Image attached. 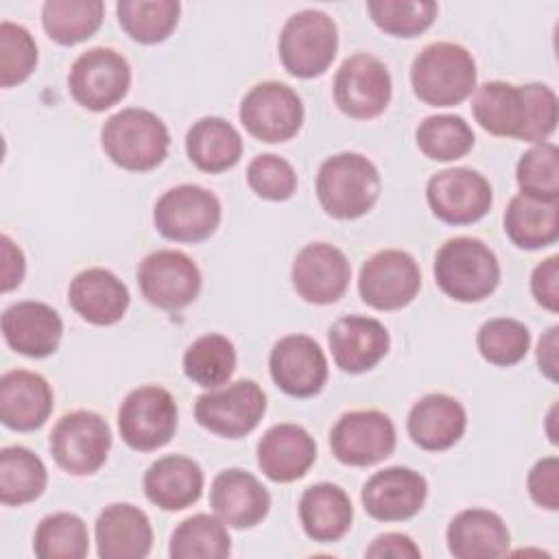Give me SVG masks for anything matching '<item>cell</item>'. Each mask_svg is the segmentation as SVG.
<instances>
[{
    "label": "cell",
    "instance_id": "15",
    "mask_svg": "<svg viewBox=\"0 0 559 559\" xmlns=\"http://www.w3.org/2000/svg\"><path fill=\"white\" fill-rule=\"evenodd\" d=\"M421 288V271L415 258L402 249L373 253L358 273V295L373 310H400Z\"/></svg>",
    "mask_w": 559,
    "mask_h": 559
},
{
    "label": "cell",
    "instance_id": "41",
    "mask_svg": "<svg viewBox=\"0 0 559 559\" xmlns=\"http://www.w3.org/2000/svg\"><path fill=\"white\" fill-rule=\"evenodd\" d=\"M476 347L489 365L513 367L528 354L531 332L518 319L496 317L478 328Z\"/></svg>",
    "mask_w": 559,
    "mask_h": 559
},
{
    "label": "cell",
    "instance_id": "50",
    "mask_svg": "<svg viewBox=\"0 0 559 559\" xmlns=\"http://www.w3.org/2000/svg\"><path fill=\"white\" fill-rule=\"evenodd\" d=\"M0 242H2L0 245L2 247V290L9 293L22 284L26 262H24L22 249L7 234L0 238Z\"/></svg>",
    "mask_w": 559,
    "mask_h": 559
},
{
    "label": "cell",
    "instance_id": "19",
    "mask_svg": "<svg viewBox=\"0 0 559 559\" xmlns=\"http://www.w3.org/2000/svg\"><path fill=\"white\" fill-rule=\"evenodd\" d=\"M426 478L402 465L376 472L360 491V502L367 515L378 522H404L417 515L426 502Z\"/></svg>",
    "mask_w": 559,
    "mask_h": 559
},
{
    "label": "cell",
    "instance_id": "29",
    "mask_svg": "<svg viewBox=\"0 0 559 559\" xmlns=\"http://www.w3.org/2000/svg\"><path fill=\"white\" fill-rule=\"evenodd\" d=\"M445 542L456 559H493L509 552L511 535L498 513L465 509L450 520Z\"/></svg>",
    "mask_w": 559,
    "mask_h": 559
},
{
    "label": "cell",
    "instance_id": "11",
    "mask_svg": "<svg viewBox=\"0 0 559 559\" xmlns=\"http://www.w3.org/2000/svg\"><path fill=\"white\" fill-rule=\"evenodd\" d=\"M238 118L249 135L277 144L297 135L304 124V105L286 83L262 81L242 96Z\"/></svg>",
    "mask_w": 559,
    "mask_h": 559
},
{
    "label": "cell",
    "instance_id": "20",
    "mask_svg": "<svg viewBox=\"0 0 559 559\" xmlns=\"http://www.w3.org/2000/svg\"><path fill=\"white\" fill-rule=\"evenodd\" d=\"M328 345L341 371L365 373L386 356L391 336L378 319L349 314L330 325Z\"/></svg>",
    "mask_w": 559,
    "mask_h": 559
},
{
    "label": "cell",
    "instance_id": "39",
    "mask_svg": "<svg viewBox=\"0 0 559 559\" xmlns=\"http://www.w3.org/2000/svg\"><path fill=\"white\" fill-rule=\"evenodd\" d=\"M419 151L432 162H454L465 157L476 138L463 116L435 114L419 122L415 131Z\"/></svg>",
    "mask_w": 559,
    "mask_h": 559
},
{
    "label": "cell",
    "instance_id": "51",
    "mask_svg": "<svg viewBox=\"0 0 559 559\" xmlns=\"http://www.w3.org/2000/svg\"><path fill=\"white\" fill-rule=\"evenodd\" d=\"M559 325H550L544 334H542V338H539V343H537V365H539V371L548 378V380H552V382H557V347H559Z\"/></svg>",
    "mask_w": 559,
    "mask_h": 559
},
{
    "label": "cell",
    "instance_id": "40",
    "mask_svg": "<svg viewBox=\"0 0 559 559\" xmlns=\"http://www.w3.org/2000/svg\"><path fill=\"white\" fill-rule=\"evenodd\" d=\"M87 550V526L76 513H50L35 528L33 552L39 559H83Z\"/></svg>",
    "mask_w": 559,
    "mask_h": 559
},
{
    "label": "cell",
    "instance_id": "17",
    "mask_svg": "<svg viewBox=\"0 0 559 559\" xmlns=\"http://www.w3.org/2000/svg\"><path fill=\"white\" fill-rule=\"evenodd\" d=\"M269 373L290 397H312L328 382V360L321 345L308 334L282 336L269 354Z\"/></svg>",
    "mask_w": 559,
    "mask_h": 559
},
{
    "label": "cell",
    "instance_id": "36",
    "mask_svg": "<svg viewBox=\"0 0 559 559\" xmlns=\"http://www.w3.org/2000/svg\"><path fill=\"white\" fill-rule=\"evenodd\" d=\"M231 552V537L218 515L197 513L179 522L170 535L173 559H223Z\"/></svg>",
    "mask_w": 559,
    "mask_h": 559
},
{
    "label": "cell",
    "instance_id": "49",
    "mask_svg": "<svg viewBox=\"0 0 559 559\" xmlns=\"http://www.w3.org/2000/svg\"><path fill=\"white\" fill-rule=\"evenodd\" d=\"M371 559H419V546L404 533H382L365 550Z\"/></svg>",
    "mask_w": 559,
    "mask_h": 559
},
{
    "label": "cell",
    "instance_id": "31",
    "mask_svg": "<svg viewBox=\"0 0 559 559\" xmlns=\"http://www.w3.org/2000/svg\"><path fill=\"white\" fill-rule=\"evenodd\" d=\"M188 159L203 173L216 175L234 168L242 157L238 129L221 116L199 118L186 133Z\"/></svg>",
    "mask_w": 559,
    "mask_h": 559
},
{
    "label": "cell",
    "instance_id": "6",
    "mask_svg": "<svg viewBox=\"0 0 559 559\" xmlns=\"http://www.w3.org/2000/svg\"><path fill=\"white\" fill-rule=\"evenodd\" d=\"M50 454L70 476L96 474L111 450V428L94 411H72L57 419L50 430Z\"/></svg>",
    "mask_w": 559,
    "mask_h": 559
},
{
    "label": "cell",
    "instance_id": "9",
    "mask_svg": "<svg viewBox=\"0 0 559 559\" xmlns=\"http://www.w3.org/2000/svg\"><path fill=\"white\" fill-rule=\"evenodd\" d=\"M131 87V66L114 48L96 46L81 52L70 66L68 90L87 111H105L118 105Z\"/></svg>",
    "mask_w": 559,
    "mask_h": 559
},
{
    "label": "cell",
    "instance_id": "7",
    "mask_svg": "<svg viewBox=\"0 0 559 559\" xmlns=\"http://www.w3.org/2000/svg\"><path fill=\"white\" fill-rule=\"evenodd\" d=\"M218 197L197 183H181L166 190L153 207L155 229L173 242H203L221 225Z\"/></svg>",
    "mask_w": 559,
    "mask_h": 559
},
{
    "label": "cell",
    "instance_id": "33",
    "mask_svg": "<svg viewBox=\"0 0 559 559\" xmlns=\"http://www.w3.org/2000/svg\"><path fill=\"white\" fill-rule=\"evenodd\" d=\"M504 234L526 251L555 245L559 238V201L515 194L504 210Z\"/></svg>",
    "mask_w": 559,
    "mask_h": 559
},
{
    "label": "cell",
    "instance_id": "37",
    "mask_svg": "<svg viewBox=\"0 0 559 559\" xmlns=\"http://www.w3.org/2000/svg\"><path fill=\"white\" fill-rule=\"evenodd\" d=\"M181 4L177 0H120L116 15L122 31L138 44H159L177 28Z\"/></svg>",
    "mask_w": 559,
    "mask_h": 559
},
{
    "label": "cell",
    "instance_id": "16",
    "mask_svg": "<svg viewBox=\"0 0 559 559\" xmlns=\"http://www.w3.org/2000/svg\"><path fill=\"white\" fill-rule=\"evenodd\" d=\"M426 201L439 221L448 225H472L489 212L493 192L478 170L456 166L439 170L428 179Z\"/></svg>",
    "mask_w": 559,
    "mask_h": 559
},
{
    "label": "cell",
    "instance_id": "25",
    "mask_svg": "<svg viewBox=\"0 0 559 559\" xmlns=\"http://www.w3.org/2000/svg\"><path fill=\"white\" fill-rule=\"evenodd\" d=\"M467 428V413L459 400L448 393H428L417 400L406 419L408 437L428 452L450 450L461 441Z\"/></svg>",
    "mask_w": 559,
    "mask_h": 559
},
{
    "label": "cell",
    "instance_id": "28",
    "mask_svg": "<svg viewBox=\"0 0 559 559\" xmlns=\"http://www.w3.org/2000/svg\"><path fill=\"white\" fill-rule=\"evenodd\" d=\"M203 469L183 454H166L144 472V493L162 511L192 507L203 493Z\"/></svg>",
    "mask_w": 559,
    "mask_h": 559
},
{
    "label": "cell",
    "instance_id": "14",
    "mask_svg": "<svg viewBox=\"0 0 559 559\" xmlns=\"http://www.w3.org/2000/svg\"><path fill=\"white\" fill-rule=\"evenodd\" d=\"M142 297L159 310H181L201 293V271L190 255L177 249H157L138 264Z\"/></svg>",
    "mask_w": 559,
    "mask_h": 559
},
{
    "label": "cell",
    "instance_id": "13",
    "mask_svg": "<svg viewBox=\"0 0 559 559\" xmlns=\"http://www.w3.org/2000/svg\"><path fill=\"white\" fill-rule=\"evenodd\" d=\"M332 92L336 107L345 116L371 120L389 107L393 83L386 66L378 57L356 52L338 66Z\"/></svg>",
    "mask_w": 559,
    "mask_h": 559
},
{
    "label": "cell",
    "instance_id": "30",
    "mask_svg": "<svg viewBox=\"0 0 559 559\" xmlns=\"http://www.w3.org/2000/svg\"><path fill=\"white\" fill-rule=\"evenodd\" d=\"M299 520L310 539L332 544L343 539L352 528L354 507L345 489L338 485L317 483L299 498Z\"/></svg>",
    "mask_w": 559,
    "mask_h": 559
},
{
    "label": "cell",
    "instance_id": "42",
    "mask_svg": "<svg viewBox=\"0 0 559 559\" xmlns=\"http://www.w3.org/2000/svg\"><path fill=\"white\" fill-rule=\"evenodd\" d=\"M371 22L393 37H417L428 31L437 17L432 0H371L367 2Z\"/></svg>",
    "mask_w": 559,
    "mask_h": 559
},
{
    "label": "cell",
    "instance_id": "45",
    "mask_svg": "<svg viewBox=\"0 0 559 559\" xmlns=\"http://www.w3.org/2000/svg\"><path fill=\"white\" fill-rule=\"evenodd\" d=\"M247 183L260 199L286 201L297 190V173L284 157L262 153L249 162Z\"/></svg>",
    "mask_w": 559,
    "mask_h": 559
},
{
    "label": "cell",
    "instance_id": "8",
    "mask_svg": "<svg viewBox=\"0 0 559 559\" xmlns=\"http://www.w3.org/2000/svg\"><path fill=\"white\" fill-rule=\"evenodd\" d=\"M179 408L170 391L157 384H142L127 393L118 408L122 441L138 452L164 448L177 430Z\"/></svg>",
    "mask_w": 559,
    "mask_h": 559
},
{
    "label": "cell",
    "instance_id": "32",
    "mask_svg": "<svg viewBox=\"0 0 559 559\" xmlns=\"http://www.w3.org/2000/svg\"><path fill=\"white\" fill-rule=\"evenodd\" d=\"M474 120L491 135L522 140L526 124V100L522 85L487 81L474 90Z\"/></svg>",
    "mask_w": 559,
    "mask_h": 559
},
{
    "label": "cell",
    "instance_id": "22",
    "mask_svg": "<svg viewBox=\"0 0 559 559\" xmlns=\"http://www.w3.org/2000/svg\"><path fill=\"white\" fill-rule=\"evenodd\" d=\"M210 507L227 526L253 528L269 515L271 496L251 472L229 467L214 476Z\"/></svg>",
    "mask_w": 559,
    "mask_h": 559
},
{
    "label": "cell",
    "instance_id": "10",
    "mask_svg": "<svg viewBox=\"0 0 559 559\" xmlns=\"http://www.w3.org/2000/svg\"><path fill=\"white\" fill-rule=\"evenodd\" d=\"M266 413V395L253 380H236L207 389L194 402V419L201 428L225 437L240 439L249 435Z\"/></svg>",
    "mask_w": 559,
    "mask_h": 559
},
{
    "label": "cell",
    "instance_id": "5",
    "mask_svg": "<svg viewBox=\"0 0 559 559\" xmlns=\"http://www.w3.org/2000/svg\"><path fill=\"white\" fill-rule=\"evenodd\" d=\"M277 50L288 74L297 79H314L323 74L336 57V22L319 9L297 11L284 22Z\"/></svg>",
    "mask_w": 559,
    "mask_h": 559
},
{
    "label": "cell",
    "instance_id": "23",
    "mask_svg": "<svg viewBox=\"0 0 559 559\" xmlns=\"http://www.w3.org/2000/svg\"><path fill=\"white\" fill-rule=\"evenodd\" d=\"M258 467L273 483H293L317 461V443L299 424H275L258 441Z\"/></svg>",
    "mask_w": 559,
    "mask_h": 559
},
{
    "label": "cell",
    "instance_id": "24",
    "mask_svg": "<svg viewBox=\"0 0 559 559\" xmlns=\"http://www.w3.org/2000/svg\"><path fill=\"white\" fill-rule=\"evenodd\" d=\"M52 413L48 380L28 369H11L0 378V419L7 428L31 432L46 424Z\"/></svg>",
    "mask_w": 559,
    "mask_h": 559
},
{
    "label": "cell",
    "instance_id": "1",
    "mask_svg": "<svg viewBox=\"0 0 559 559\" xmlns=\"http://www.w3.org/2000/svg\"><path fill=\"white\" fill-rule=\"evenodd\" d=\"M380 173L360 153L343 151L328 157L317 173L314 190L323 212L338 221L365 216L380 197Z\"/></svg>",
    "mask_w": 559,
    "mask_h": 559
},
{
    "label": "cell",
    "instance_id": "34",
    "mask_svg": "<svg viewBox=\"0 0 559 559\" xmlns=\"http://www.w3.org/2000/svg\"><path fill=\"white\" fill-rule=\"evenodd\" d=\"M48 483L44 461L24 445H7L0 450V502L20 507L37 500Z\"/></svg>",
    "mask_w": 559,
    "mask_h": 559
},
{
    "label": "cell",
    "instance_id": "44",
    "mask_svg": "<svg viewBox=\"0 0 559 559\" xmlns=\"http://www.w3.org/2000/svg\"><path fill=\"white\" fill-rule=\"evenodd\" d=\"M37 66V44L22 26L4 20L0 24V85L24 83Z\"/></svg>",
    "mask_w": 559,
    "mask_h": 559
},
{
    "label": "cell",
    "instance_id": "3",
    "mask_svg": "<svg viewBox=\"0 0 559 559\" xmlns=\"http://www.w3.org/2000/svg\"><path fill=\"white\" fill-rule=\"evenodd\" d=\"M432 273L441 293L463 304L487 299L500 282L496 253L474 236L445 240L435 253Z\"/></svg>",
    "mask_w": 559,
    "mask_h": 559
},
{
    "label": "cell",
    "instance_id": "21",
    "mask_svg": "<svg viewBox=\"0 0 559 559\" xmlns=\"http://www.w3.org/2000/svg\"><path fill=\"white\" fill-rule=\"evenodd\" d=\"M63 334L59 312L44 301H15L2 312L7 345L28 358H46L57 352Z\"/></svg>",
    "mask_w": 559,
    "mask_h": 559
},
{
    "label": "cell",
    "instance_id": "47",
    "mask_svg": "<svg viewBox=\"0 0 559 559\" xmlns=\"http://www.w3.org/2000/svg\"><path fill=\"white\" fill-rule=\"evenodd\" d=\"M528 496L531 500L546 509L557 511L559 509V459L557 456H544L539 459L526 478Z\"/></svg>",
    "mask_w": 559,
    "mask_h": 559
},
{
    "label": "cell",
    "instance_id": "2",
    "mask_svg": "<svg viewBox=\"0 0 559 559\" xmlns=\"http://www.w3.org/2000/svg\"><path fill=\"white\" fill-rule=\"evenodd\" d=\"M476 61L454 41H432L419 50L411 66L415 96L430 107L461 105L476 90Z\"/></svg>",
    "mask_w": 559,
    "mask_h": 559
},
{
    "label": "cell",
    "instance_id": "43",
    "mask_svg": "<svg viewBox=\"0 0 559 559\" xmlns=\"http://www.w3.org/2000/svg\"><path fill=\"white\" fill-rule=\"evenodd\" d=\"M515 181L520 194L559 201V151L552 142L533 144L515 166Z\"/></svg>",
    "mask_w": 559,
    "mask_h": 559
},
{
    "label": "cell",
    "instance_id": "27",
    "mask_svg": "<svg viewBox=\"0 0 559 559\" xmlns=\"http://www.w3.org/2000/svg\"><path fill=\"white\" fill-rule=\"evenodd\" d=\"M72 310L92 325H114L129 308V288L109 269L92 266L76 273L68 286Z\"/></svg>",
    "mask_w": 559,
    "mask_h": 559
},
{
    "label": "cell",
    "instance_id": "35",
    "mask_svg": "<svg viewBox=\"0 0 559 559\" xmlns=\"http://www.w3.org/2000/svg\"><path fill=\"white\" fill-rule=\"evenodd\" d=\"M103 15L105 4L100 0H48L41 7L44 31L61 46L90 39L100 28Z\"/></svg>",
    "mask_w": 559,
    "mask_h": 559
},
{
    "label": "cell",
    "instance_id": "4",
    "mask_svg": "<svg viewBox=\"0 0 559 559\" xmlns=\"http://www.w3.org/2000/svg\"><path fill=\"white\" fill-rule=\"evenodd\" d=\"M100 146L116 166L131 173H146L166 159L170 133L157 114L142 107H127L105 120Z\"/></svg>",
    "mask_w": 559,
    "mask_h": 559
},
{
    "label": "cell",
    "instance_id": "46",
    "mask_svg": "<svg viewBox=\"0 0 559 559\" xmlns=\"http://www.w3.org/2000/svg\"><path fill=\"white\" fill-rule=\"evenodd\" d=\"M522 90L526 100V124L522 142H546L557 129V94L546 83H526Z\"/></svg>",
    "mask_w": 559,
    "mask_h": 559
},
{
    "label": "cell",
    "instance_id": "18",
    "mask_svg": "<svg viewBox=\"0 0 559 559\" xmlns=\"http://www.w3.org/2000/svg\"><path fill=\"white\" fill-rule=\"evenodd\" d=\"M352 277L347 255L330 242H310L293 260L290 280L295 293L314 306L338 301Z\"/></svg>",
    "mask_w": 559,
    "mask_h": 559
},
{
    "label": "cell",
    "instance_id": "26",
    "mask_svg": "<svg viewBox=\"0 0 559 559\" xmlns=\"http://www.w3.org/2000/svg\"><path fill=\"white\" fill-rule=\"evenodd\" d=\"M94 535L100 559H142L153 546L148 515L129 502L105 507L96 518Z\"/></svg>",
    "mask_w": 559,
    "mask_h": 559
},
{
    "label": "cell",
    "instance_id": "48",
    "mask_svg": "<svg viewBox=\"0 0 559 559\" xmlns=\"http://www.w3.org/2000/svg\"><path fill=\"white\" fill-rule=\"evenodd\" d=\"M531 293L542 308L559 312V255H550L533 269Z\"/></svg>",
    "mask_w": 559,
    "mask_h": 559
},
{
    "label": "cell",
    "instance_id": "12",
    "mask_svg": "<svg viewBox=\"0 0 559 559\" xmlns=\"http://www.w3.org/2000/svg\"><path fill=\"white\" fill-rule=\"evenodd\" d=\"M397 435L391 417L382 411H347L330 430V450L334 459L352 467H369L389 459Z\"/></svg>",
    "mask_w": 559,
    "mask_h": 559
},
{
    "label": "cell",
    "instance_id": "38",
    "mask_svg": "<svg viewBox=\"0 0 559 559\" xmlns=\"http://www.w3.org/2000/svg\"><path fill=\"white\" fill-rule=\"evenodd\" d=\"M236 371L234 343L216 332L203 334L190 343L183 354V373L188 380L203 389L225 384Z\"/></svg>",
    "mask_w": 559,
    "mask_h": 559
}]
</instances>
